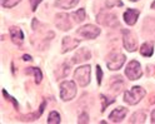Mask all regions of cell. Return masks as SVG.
<instances>
[{"mask_svg": "<svg viewBox=\"0 0 155 124\" xmlns=\"http://www.w3.org/2000/svg\"><path fill=\"white\" fill-rule=\"evenodd\" d=\"M26 73H33L35 75V83L36 84H39V83L41 82V79H43L41 72H40V69H38V68H28Z\"/></svg>", "mask_w": 155, "mask_h": 124, "instance_id": "ac0fdd59", "label": "cell"}, {"mask_svg": "<svg viewBox=\"0 0 155 124\" xmlns=\"http://www.w3.org/2000/svg\"><path fill=\"white\" fill-rule=\"evenodd\" d=\"M89 58H90V52L84 48V49L78 50V53L74 56V62L75 63H80V62H84V60H88Z\"/></svg>", "mask_w": 155, "mask_h": 124, "instance_id": "5bb4252c", "label": "cell"}, {"mask_svg": "<svg viewBox=\"0 0 155 124\" xmlns=\"http://www.w3.org/2000/svg\"><path fill=\"white\" fill-rule=\"evenodd\" d=\"M96 77H98V84H101V77H103V72L100 66H96Z\"/></svg>", "mask_w": 155, "mask_h": 124, "instance_id": "7402d4cb", "label": "cell"}, {"mask_svg": "<svg viewBox=\"0 0 155 124\" xmlns=\"http://www.w3.org/2000/svg\"><path fill=\"white\" fill-rule=\"evenodd\" d=\"M56 25L61 30H69L71 28V24L69 22V16L66 14H59L56 16Z\"/></svg>", "mask_w": 155, "mask_h": 124, "instance_id": "30bf717a", "label": "cell"}, {"mask_svg": "<svg viewBox=\"0 0 155 124\" xmlns=\"http://www.w3.org/2000/svg\"><path fill=\"white\" fill-rule=\"evenodd\" d=\"M138 16H139V12L135 10V9H128L127 12L124 13V19L127 24L129 25H134L138 20Z\"/></svg>", "mask_w": 155, "mask_h": 124, "instance_id": "7c38bea8", "label": "cell"}, {"mask_svg": "<svg viewBox=\"0 0 155 124\" xmlns=\"http://www.w3.org/2000/svg\"><path fill=\"white\" fill-rule=\"evenodd\" d=\"M127 113H128V110L125 109V108H123V107L116 108V109H114V110L110 113L109 119H110L111 122H114V123L121 122V120L125 118V116H127Z\"/></svg>", "mask_w": 155, "mask_h": 124, "instance_id": "9c48e42d", "label": "cell"}, {"mask_svg": "<svg viewBox=\"0 0 155 124\" xmlns=\"http://www.w3.org/2000/svg\"><path fill=\"white\" fill-rule=\"evenodd\" d=\"M149 103H150V104H153V103H155V95H153V97H151V99L149 100Z\"/></svg>", "mask_w": 155, "mask_h": 124, "instance_id": "83f0119b", "label": "cell"}, {"mask_svg": "<svg viewBox=\"0 0 155 124\" xmlns=\"http://www.w3.org/2000/svg\"><path fill=\"white\" fill-rule=\"evenodd\" d=\"M78 2H79V0H58L55 5L61 9H71L78 4Z\"/></svg>", "mask_w": 155, "mask_h": 124, "instance_id": "9a60e30c", "label": "cell"}, {"mask_svg": "<svg viewBox=\"0 0 155 124\" xmlns=\"http://www.w3.org/2000/svg\"><path fill=\"white\" fill-rule=\"evenodd\" d=\"M74 78L75 80L78 82V84L80 87H86L90 82V66L89 65H84V66H80L75 70V74H74Z\"/></svg>", "mask_w": 155, "mask_h": 124, "instance_id": "7a4b0ae2", "label": "cell"}, {"mask_svg": "<svg viewBox=\"0 0 155 124\" xmlns=\"http://www.w3.org/2000/svg\"><path fill=\"white\" fill-rule=\"evenodd\" d=\"M78 34L86 38V39H94V38H96L100 34V29H98L96 26L89 24V25H85V26L80 28V29L78 30Z\"/></svg>", "mask_w": 155, "mask_h": 124, "instance_id": "ba28073f", "label": "cell"}, {"mask_svg": "<svg viewBox=\"0 0 155 124\" xmlns=\"http://www.w3.org/2000/svg\"><path fill=\"white\" fill-rule=\"evenodd\" d=\"M124 63H125V55L121 53H111L108 60H106V65H108L110 70H119Z\"/></svg>", "mask_w": 155, "mask_h": 124, "instance_id": "277c9868", "label": "cell"}, {"mask_svg": "<svg viewBox=\"0 0 155 124\" xmlns=\"http://www.w3.org/2000/svg\"><path fill=\"white\" fill-rule=\"evenodd\" d=\"M151 8H153V9H155V2H154V3L151 4Z\"/></svg>", "mask_w": 155, "mask_h": 124, "instance_id": "f1b7e54d", "label": "cell"}, {"mask_svg": "<svg viewBox=\"0 0 155 124\" xmlns=\"http://www.w3.org/2000/svg\"><path fill=\"white\" fill-rule=\"evenodd\" d=\"M151 123H154V124H155V110L151 113Z\"/></svg>", "mask_w": 155, "mask_h": 124, "instance_id": "4316f807", "label": "cell"}, {"mask_svg": "<svg viewBox=\"0 0 155 124\" xmlns=\"http://www.w3.org/2000/svg\"><path fill=\"white\" fill-rule=\"evenodd\" d=\"M23 59H24V60H28V62H30V60H31V56H30V55H24V56H23Z\"/></svg>", "mask_w": 155, "mask_h": 124, "instance_id": "484cf974", "label": "cell"}, {"mask_svg": "<svg viewBox=\"0 0 155 124\" xmlns=\"http://www.w3.org/2000/svg\"><path fill=\"white\" fill-rule=\"evenodd\" d=\"M153 52H154L153 43H144L141 45V49H140L141 55H144V56H151L153 55Z\"/></svg>", "mask_w": 155, "mask_h": 124, "instance_id": "2e32d148", "label": "cell"}, {"mask_svg": "<svg viewBox=\"0 0 155 124\" xmlns=\"http://www.w3.org/2000/svg\"><path fill=\"white\" fill-rule=\"evenodd\" d=\"M20 0H2V5L4 8H13L15 6Z\"/></svg>", "mask_w": 155, "mask_h": 124, "instance_id": "44dd1931", "label": "cell"}, {"mask_svg": "<svg viewBox=\"0 0 155 124\" xmlns=\"http://www.w3.org/2000/svg\"><path fill=\"white\" fill-rule=\"evenodd\" d=\"M131 2H137V0H131Z\"/></svg>", "mask_w": 155, "mask_h": 124, "instance_id": "f546056e", "label": "cell"}, {"mask_svg": "<svg viewBox=\"0 0 155 124\" xmlns=\"http://www.w3.org/2000/svg\"><path fill=\"white\" fill-rule=\"evenodd\" d=\"M101 100L104 102V104H103V109H101L103 112L105 110V108H106V106H109V104H110V103H113V102H114L113 99H111V100H106V98L104 97V95H101Z\"/></svg>", "mask_w": 155, "mask_h": 124, "instance_id": "d4e9b609", "label": "cell"}, {"mask_svg": "<svg viewBox=\"0 0 155 124\" xmlns=\"http://www.w3.org/2000/svg\"><path fill=\"white\" fill-rule=\"evenodd\" d=\"M71 16L75 18V22H76V23H81L84 19H85V10H84V9H79L78 12L73 13Z\"/></svg>", "mask_w": 155, "mask_h": 124, "instance_id": "d6986e66", "label": "cell"}, {"mask_svg": "<svg viewBox=\"0 0 155 124\" xmlns=\"http://www.w3.org/2000/svg\"><path fill=\"white\" fill-rule=\"evenodd\" d=\"M88 120H89L88 114H86V113H83L81 116H80V118H79V120H78V123H88Z\"/></svg>", "mask_w": 155, "mask_h": 124, "instance_id": "603a6c76", "label": "cell"}, {"mask_svg": "<svg viewBox=\"0 0 155 124\" xmlns=\"http://www.w3.org/2000/svg\"><path fill=\"white\" fill-rule=\"evenodd\" d=\"M145 119H147V116H145L143 112H138V113H135L134 116L131 117L130 123H144Z\"/></svg>", "mask_w": 155, "mask_h": 124, "instance_id": "e0dca14e", "label": "cell"}, {"mask_svg": "<svg viewBox=\"0 0 155 124\" xmlns=\"http://www.w3.org/2000/svg\"><path fill=\"white\" fill-rule=\"evenodd\" d=\"M123 40H124V46L127 48V50L129 52H135L138 48V40L135 38L131 32L124 29L123 30Z\"/></svg>", "mask_w": 155, "mask_h": 124, "instance_id": "52a82bcc", "label": "cell"}, {"mask_svg": "<svg viewBox=\"0 0 155 124\" xmlns=\"http://www.w3.org/2000/svg\"><path fill=\"white\" fill-rule=\"evenodd\" d=\"M125 74H127V77H128L130 80H137V79H139V78L141 77V74H143L140 64H139L138 62H135V60L130 62V63L128 64V66H127V69H125Z\"/></svg>", "mask_w": 155, "mask_h": 124, "instance_id": "8992f818", "label": "cell"}, {"mask_svg": "<svg viewBox=\"0 0 155 124\" xmlns=\"http://www.w3.org/2000/svg\"><path fill=\"white\" fill-rule=\"evenodd\" d=\"M76 94L75 83L71 80L63 82L60 85V98L63 100H71Z\"/></svg>", "mask_w": 155, "mask_h": 124, "instance_id": "3957f363", "label": "cell"}, {"mask_svg": "<svg viewBox=\"0 0 155 124\" xmlns=\"http://www.w3.org/2000/svg\"><path fill=\"white\" fill-rule=\"evenodd\" d=\"M96 22L101 25L109 26V28H115V26L119 25L118 18L111 13H100L98 16H96Z\"/></svg>", "mask_w": 155, "mask_h": 124, "instance_id": "5b68a950", "label": "cell"}, {"mask_svg": "<svg viewBox=\"0 0 155 124\" xmlns=\"http://www.w3.org/2000/svg\"><path fill=\"white\" fill-rule=\"evenodd\" d=\"M41 3V0H30V4H31V10L33 12H35L36 10V8H38V5Z\"/></svg>", "mask_w": 155, "mask_h": 124, "instance_id": "cb8c5ba5", "label": "cell"}, {"mask_svg": "<svg viewBox=\"0 0 155 124\" xmlns=\"http://www.w3.org/2000/svg\"><path fill=\"white\" fill-rule=\"evenodd\" d=\"M48 123H49V124H58V123H60V116L58 114V112H51L49 114Z\"/></svg>", "mask_w": 155, "mask_h": 124, "instance_id": "ffe728a7", "label": "cell"}, {"mask_svg": "<svg viewBox=\"0 0 155 124\" xmlns=\"http://www.w3.org/2000/svg\"><path fill=\"white\" fill-rule=\"evenodd\" d=\"M10 35H12V39L15 44H21L23 39H24V35H23V32L19 29V28H10Z\"/></svg>", "mask_w": 155, "mask_h": 124, "instance_id": "4fadbf2b", "label": "cell"}, {"mask_svg": "<svg viewBox=\"0 0 155 124\" xmlns=\"http://www.w3.org/2000/svg\"><path fill=\"white\" fill-rule=\"evenodd\" d=\"M145 95V90L140 87H133L129 92H125L124 94V99L128 104L134 106L138 102H140V99H143V97Z\"/></svg>", "mask_w": 155, "mask_h": 124, "instance_id": "6da1fadb", "label": "cell"}, {"mask_svg": "<svg viewBox=\"0 0 155 124\" xmlns=\"http://www.w3.org/2000/svg\"><path fill=\"white\" fill-rule=\"evenodd\" d=\"M78 45H79V40L78 39H73L70 36H65L63 39V53L75 49Z\"/></svg>", "mask_w": 155, "mask_h": 124, "instance_id": "8fae6325", "label": "cell"}]
</instances>
